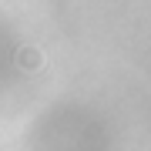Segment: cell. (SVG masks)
<instances>
[{
    "label": "cell",
    "mask_w": 151,
    "mask_h": 151,
    "mask_svg": "<svg viewBox=\"0 0 151 151\" xmlns=\"http://www.w3.org/2000/svg\"><path fill=\"white\" fill-rule=\"evenodd\" d=\"M20 67H27V70L40 67V50H20Z\"/></svg>",
    "instance_id": "1"
}]
</instances>
